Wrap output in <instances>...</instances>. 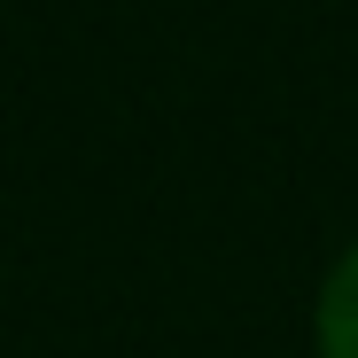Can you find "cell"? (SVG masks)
I'll return each instance as SVG.
<instances>
[{
  "mask_svg": "<svg viewBox=\"0 0 358 358\" xmlns=\"http://www.w3.org/2000/svg\"><path fill=\"white\" fill-rule=\"evenodd\" d=\"M320 358H358V250L335 257L320 288Z\"/></svg>",
  "mask_w": 358,
  "mask_h": 358,
  "instance_id": "cell-1",
  "label": "cell"
}]
</instances>
